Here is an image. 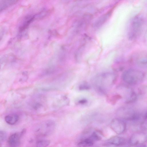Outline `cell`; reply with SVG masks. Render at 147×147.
Returning a JSON list of instances; mask_svg holds the SVG:
<instances>
[{"instance_id": "cell-1", "label": "cell", "mask_w": 147, "mask_h": 147, "mask_svg": "<svg viewBox=\"0 0 147 147\" xmlns=\"http://www.w3.org/2000/svg\"><path fill=\"white\" fill-rule=\"evenodd\" d=\"M116 77L115 74L111 73H105L96 77L95 86L100 92L106 93L115 83Z\"/></svg>"}, {"instance_id": "cell-2", "label": "cell", "mask_w": 147, "mask_h": 147, "mask_svg": "<svg viewBox=\"0 0 147 147\" xmlns=\"http://www.w3.org/2000/svg\"><path fill=\"white\" fill-rule=\"evenodd\" d=\"M144 77V73L141 71L130 69L125 71L122 76V80L126 83L134 85L141 82Z\"/></svg>"}, {"instance_id": "cell-3", "label": "cell", "mask_w": 147, "mask_h": 147, "mask_svg": "<svg viewBox=\"0 0 147 147\" xmlns=\"http://www.w3.org/2000/svg\"><path fill=\"white\" fill-rule=\"evenodd\" d=\"M143 21L139 16H135L131 21L128 32V39L130 40L136 39L140 34Z\"/></svg>"}, {"instance_id": "cell-4", "label": "cell", "mask_w": 147, "mask_h": 147, "mask_svg": "<svg viewBox=\"0 0 147 147\" xmlns=\"http://www.w3.org/2000/svg\"><path fill=\"white\" fill-rule=\"evenodd\" d=\"M55 127V121L48 120L42 123L37 129L36 132L39 135L45 136L50 135L54 131Z\"/></svg>"}, {"instance_id": "cell-5", "label": "cell", "mask_w": 147, "mask_h": 147, "mask_svg": "<svg viewBox=\"0 0 147 147\" xmlns=\"http://www.w3.org/2000/svg\"><path fill=\"white\" fill-rule=\"evenodd\" d=\"M110 127L116 134H120L123 133L126 129V124L122 119L116 118L111 121Z\"/></svg>"}, {"instance_id": "cell-6", "label": "cell", "mask_w": 147, "mask_h": 147, "mask_svg": "<svg viewBox=\"0 0 147 147\" xmlns=\"http://www.w3.org/2000/svg\"><path fill=\"white\" fill-rule=\"evenodd\" d=\"M147 141V134L142 132L133 134L129 139V142L131 145H141Z\"/></svg>"}, {"instance_id": "cell-7", "label": "cell", "mask_w": 147, "mask_h": 147, "mask_svg": "<svg viewBox=\"0 0 147 147\" xmlns=\"http://www.w3.org/2000/svg\"><path fill=\"white\" fill-rule=\"evenodd\" d=\"M26 131V129H23L20 132L16 133L11 134L8 139L9 147H18L20 144V138Z\"/></svg>"}, {"instance_id": "cell-8", "label": "cell", "mask_w": 147, "mask_h": 147, "mask_svg": "<svg viewBox=\"0 0 147 147\" xmlns=\"http://www.w3.org/2000/svg\"><path fill=\"white\" fill-rule=\"evenodd\" d=\"M126 140L124 138L118 136H114L107 140L106 143L109 145L116 146H120L125 144Z\"/></svg>"}, {"instance_id": "cell-9", "label": "cell", "mask_w": 147, "mask_h": 147, "mask_svg": "<svg viewBox=\"0 0 147 147\" xmlns=\"http://www.w3.org/2000/svg\"><path fill=\"white\" fill-rule=\"evenodd\" d=\"M96 141H97V140L96 137L92 134L89 137L80 142L78 145L83 147H89L92 146Z\"/></svg>"}, {"instance_id": "cell-10", "label": "cell", "mask_w": 147, "mask_h": 147, "mask_svg": "<svg viewBox=\"0 0 147 147\" xmlns=\"http://www.w3.org/2000/svg\"><path fill=\"white\" fill-rule=\"evenodd\" d=\"M19 119L18 115L15 114H10L7 115L5 117V122L8 124L13 125L16 124Z\"/></svg>"}, {"instance_id": "cell-11", "label": "cell", "mask_w": 147, "mask_h": 147, "mask_svg": "<svg viewBox=\"0 0 147 147\" xmlns=\"http://www.w3.org/2000/svg\"><path fill=\"white\" fill-rule=\"evenodd\" d=\"M137 98V95L135 92L133 91H131L127 100L126 102L127 103H131L135 101Z\"/></svg>"}, {"instance_id": "cell-12", "label": "cell", "mask_w": 147, "mask_h": 147, "mask_svg": "<svg viewBox=\"0 0 147 147\" xmlns=\"http://www.w3.org/2000/svg\"><path fill=\"white\" fill-rule=\"evenodd\" d=\"M49 140H44L38 141L36 143V147H47L50 144Z\"/></svg>"}, {"instance_id": "cell-13", "label": "cell", "mask_w": 147, "mask_h": 147, "mask_svg": "<svg viewBox=\"0 0 147 147\" xmlns=\"http://www.w3.org/2000/svg\"><path fill=\"white\" fill-rule=\"evenodd\" d=\"M90 86L86 82H83L79 86V89L80 90H84L89 89Z\"/></svg>"}, {"instance_id": "cell-14", "label": "cell", "mask_w": 147, "mask_h": 147, "mask_svg": "<svg viewBox=\"0 0 147 147\" xmlns=\"http://www.w3.org/2000/svg\"><path fill=\"white\" fill-rule=\"evenodd\" d=\"M7 137V134L6 132L3 130L0 131V141L1 144L6 139Z\"/></svg>"}, {"instance_id": "cell-15", "label": "cell", "mask_w": 147, "mask_h": 147, "mask_svg": "<svg viewBox=\"0 0 147 147\" xmlns=\"http://www.w3.org/2000/svg\"><path fill=\"white\" fill-rule=\"evenodd\" d=\"M41 104L39 103H35L33 105V107L34 109H37L40 107Z\"/></svg>"}, {"instance_id": "cell-16", "label": "cell", "mask_w": 147, "mask_h": 147, "mask_svg": "<svg viewBox=\"0 0 147 147\" xmlns=\"http://www.w3.org/2000/svg\"><path fill=\"white\" fill-rule=\"evenodd\" d=\"M87 102V100L85 99H82L80 100L78 103L81 104H84Z\"/></svg>"}, {"instance_id": "cell-17", "label": "cell", "mask_w": 147, "mask_h": 147, "mask_svg": "<svg viewBox=\"0 0 147 147\" xmlns=\"http://www.w3.org/2000/svg\"><path fill=\"white\" fill-rule=\"evenodd\" d=\"M144 42L145 44L147 45V30L144 36Z\"/></svg>"}, {"instance_id": "cell-18", "label": "cell", "mask_w": 147, "mask_h": 147, "mask_svg": "<svg viewBox=\"0 0 147 147\" xmlns=\"http://www.w3.org/2000/svg\"><path fill=\"white\" fill-rule=\"evenodd\" d=\"M137 147H147V144H143L141 145H140Z\"/></svg>"}, {"instance_id": "cell-19", "label": "cell", "mask_w": 147, "mask_h": 147, "mask_svg": "<svg viewBox=\"0 0 147 147\" xmlns=\"http://www.w3.org/2000/svg\"><path fill=\"white\" fill-rule=\"evenodd\" d=\"M144 119H147V112L145 114L144 116Z\"/></svg>"}]
</instances>
